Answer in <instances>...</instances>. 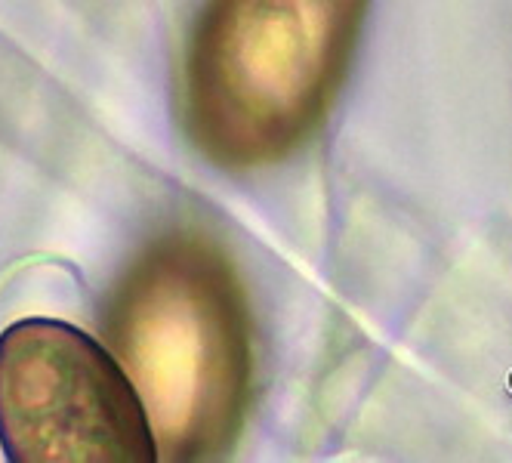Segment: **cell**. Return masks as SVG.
I'll return each instance as SVG.
<instances>
[{"mask_svg":"<svg viewBox=\"0 0 512 463\" xmlns=\"http://www.w3.org/2000/svg\"><path fill=\"white\" fill-rule=\"evenodd\" d=\"M368 4L207 0L182 65L192 146L232 173L303 149L346 81Z\"/></svg>","mask_w":512,"mask_h":463,"instance_id":"obj_2","label":"cell"},{"mask_svg":"<svg viewBox=\"0 0 512 463\" xmlns=\"http://www.w3.org/2000/svg\"><path fill=\"white\" fill-rule=\"evenodd\" d=\"M0 448L10 463L158 460L118 359L59 318H22L0 334Z\"/></svg>","mask_w":512,"mask_h":463,"instance_id":"obj_3","label":"cell"},{"mask_svg":"<svg viewBox=\"0 0 512 463\" xmlns=\"http://www.w3.org/2000/svg\"><path fill=\"white\" fill-rule=\"evenodd\" d=\"M102 334L161 460H216L238 442L253 377L250 312L210 241L176 232L145 247L105 303Z\"/></svg>","mask_w":512,"mask_h":463,"instance_id":"obj_1","label":"cell"}]
</instances>
